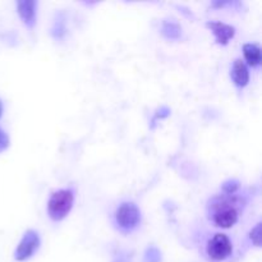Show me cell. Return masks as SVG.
<instances>
[{"instance_id":"6da1fadb","label":"cell","mask_w":262,"mask_h":262,"mask_svg":"<svg viewBox=\"0 0 262 262\" xmlns=\"http://www.w3.org/2000/svg\"><path fill=\"white\" fill-rule=\"evenodd\" d=\"M246 205L247 200L238 192L234 194H215L207 201V219L215 227L229 229L237 224Z\"/></svg>"},{"instance_id":"7a4b0ae2","label":"cell","mask_w":262,"mask_h":262,"mask_svg":"<svg viewBox=\"0 0 262 262\" xmlns=\"http://www.w3.org/2000/svg\"><path fill=\"white\" fill-rule=\"evenodd\" d=\"M115 228L123 234H130L138 229L142 222L141 210L135 202L124 201L115 209L113 215Z\"/></svg>"},{"instance_id":"3957f363","label":"cell","mask_w":262,"mask_h":262,"mask_svg":"<svg viewBox=\"0 0 262 262\" xmlns=\"http://www.w3.org/2000/svg\"><path fill=\"white\" fill-rule=\"evenodd\" d=\"M74 205V191L72 188L58 189L53 192L48 201V215L53 222L59 223L66 219Z\"/></svg>"},{"instance_id":"277c9868","label":"cell","mask_w":262,"mask_h":262,"mask_svg":"<svg viewBox=\"0 0 262 262\" xmlns=\"http://www.w3.org/2000/svg\"><path fill=\"white\" fill-rule=\"evenodd\" d=\"M233 253V243L227 234L215 233L206 243V255L211 261L222 262Z\"/></svg>"},{"instance_id":"5b68a950","label":"cell","mask_w":262,"mask_h":262,"mask_svg":"<svg viewBox=\"0 0 262 262\" xmlns=\"http://www.w3.org/2000/svg\"><path fill=\"white\" fill-rule=\"evenodd\" d=\"M40 245H41V239L38 233L32 229L27 230V232L23 234L20 242L18 243L17 248H15L14 258L19 262L28 260V258L32 257V256L36 253V251L40 248Z\"/></svg>"},{"instance_id":"8992f818","label":"cell","mask_w":262,"mask_h":262,"mask_svg":"<svg viewBox=\"0 0 262 262\" xmlns=\"http://www.w3.org/2000/svg\"><path fill=\"white\" fill-rule=\"evenodd\" d=\"M17 12L23 25L30 30H33L37 22V2L35 0L17 2Z\"/></svg>"},{"instance_id":"52a82bcc","label":"cell","mask_w":262,"mask_h":262,"mask_svg":"<svg viewBox=\"0 0 262 262\" xmlns=\"http://www.w3.org/2000/svg\"><path fill=\"white\" fill-rule=\"evenodd\" d=\"M206 27L214 33L215 40L219 45H228L229 41L234 37L235 35V28L232 26L227 25L223 22H207Z\"/></svg>"},{"instance_id":"ba28073f","label":"cell","mask_w":262,"mask_h":262,"mask_svg":"<svg viewBox=\"0 0 262 262\" xmlns=\"http://www.w3.org/2000/svg\"><path fill=\"white\" fill-rule=\"evenodd\" d=\"M230 78L237 89L242 90L250 82V71L242 59H235L230 69Z\"/></svg>"},{"instance_id":"9c48e42d","label":"cell","mask_w":262,"mask_h":262,"mask_svg":"<svg viewBox=\"0 0 262 262\" xmlns=\"http://www.w3.org/2000/svg\"><path fill=\"white\" fill-rule=\"evenodd\" d=\"M243 56H245L246 63L252 68H260L262 63V55L260 46L256 43H245L243 45ZM246 64V66H247Z\"/></svg>"},{"instance_id":"30bf717a","label":"cell","mask_w":262,"mask_h":262,"mask_svg":"<svg viewBox=\"0 0 262 262\" xmlns=\"http://www.w3.org/2000/svg\"><path fill=\"white\" fill-rule=\"evenodd\" d=\"M67 15L64 12H58L50 28V35L54 40L61 41L67 36Z\"/></svg>"},{"instance_id":"8fae6325","label":"cell","mask_w":262,"mask_h":262,"mask_svg":"<svg viewBox=\"0 0 262 262\" xmlns=\"http://www.w3.org/2000/svg\"><path fill=\"white\" fill-rule=\"evenodd\" d=\"M161 35H163L166 40H179V38L182 37L181 25L174 22V20H164V22L161 23Z\"/></svg>"},{"instance_id":"7c38bea8","label":"cell","mask_w":262,"mask_h":262,"mask_svg":"<svg viewBox=\"0 0 262 262\" xmlns=\"http://www.w3.org/2000/svg\"><path fill=\"white\" fill-rule=\"evenodd\" d=\"M241 183L237 179H228L222 184V193L224 194H234L239 191Z\"/></svg>"},{"instance_id":"4fadbf2b","label":"cell","mask_w":262,"mask_h":262,"mask_svg":"<svg viewBox=\"0 0 262 262\" xmlns=\"http://www.w3.org/2000/svg\"><path fill=\"white\" fill-rule=\"evenodd\" d=\"M143 262H161V252L159 251V248L155 246L148 247L145 252Z\"/></svg>"},{"instance_id":"5bb4252c","label":"cell","mask_w":262,"mask_h":262,"mask_svg":"<svg viewBox=\"0 0 262 262\" xmlns=\"http://www.w3.org/2000/svg\"><path fill=\"white\" fill-rule=\"evenodd\" d=\"M248 239L251 241L252 245H255L256 247H260L261 245V223H257L252 229L248 233Z\"/></svg>"},{"instance_id":"9a60e30c","label":"cell","mask_w":262,"mask_h":262,"mask_svg":"<svg viewBox=\"0 0 262 262\" xmlns=\"http://www.w3.org/2000/svg\"><path fill=\"white\" fill-rule=\"evenodd\" d=\"M9 143H10L9 136L7 135V132H5L4 129L0 128V152L7 150V148L9 147Z\"/></svg>"},{"instance_id":"2e32d148","label":"cell","mask_w":262,"mask_h":262,"mask_svg":"<svg viewBox=\"0 0 262 262\" xmlns=\"http://www.w3.org/2000/svg\"><path fill=\"white\" fill-rule=\"evenodd\" d=\"M169 114H170V110H169L166 106H163V107H160V110H159L155 118L156 119H159V118H166Z\"/></svg>"},{"instance_id":"e0dca14e","label":"cell","mask_w":262,"mask_h":262,"mask_svg":"<svg viewBox=\"0 0 262 262\" xmlns=\"http://www.w3.org/2000/svg\"><path fill=\"white\" fill-rule=\"evenodd\" d=\"M3 110H4V107H3V101L0 100V118H2L3 115Z\"/></svg>"}]
</instances>
